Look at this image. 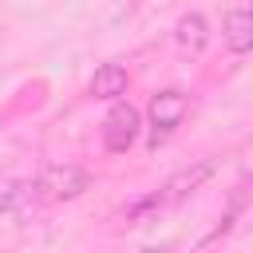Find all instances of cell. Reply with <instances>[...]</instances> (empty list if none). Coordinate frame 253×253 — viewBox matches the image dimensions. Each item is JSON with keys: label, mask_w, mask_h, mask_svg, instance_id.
I'll list each match as a JSON object with an SVG mask.
<instances>
[{"label": "cell", "mask_w": 253, "mask_h": 253, "mask_svg": "<svg viewBox=\"0 0 253 253\" xmlns=\"http://www.w3.org/2000/svg\"><path fill=\"white\" fill-rule=\"evenodd\" d=\"M138 130H142V115L130 103H115L103 119V146L111 154H126L138 142Z\"/></svg>", "instance_id": "3957f363"}, {"label": "cell", "mask_w": 253, "mask_h": 253, "mask_svg": "<svg viewBox=\"0 0 253 253\" xmlns=\"http://www.w3.org/2000/svg\"><path fill=\"white\" fill-rule=\"evenodd\" d=\"M138 253H174V245H146V249H138Z\"/></svg>", "instance_id": "9c48e42d"}, {"label": "cell", "mask_w": 253, "mask_h": 253, "mask_svg": "<svg viewBox=\"0 0 253 253\" xmlns=\"http://www.w3.org/2000/svg\"><path fill=\"white\" fill-rule=\"evenodd\" d=\"M182 115H186V95H182V91H162V95H154V99H150V123H154L150 146L166 142L170 130L182 123Z\"/></svg>", "instance_id": "277c9868"}, {"label": "cell", "mask_w": 253, "mask_h": 253, "mask_svg": "<svg viewBox=\"0 0 253 253\" xmlns=\"http://www.w3.org/2000/svg\"><path fill=\"white\" fill-rule=\"evenodd\" d=\"M206 40H210V28H206V16H198V12H190V16H182V20L174 24V43H178V51H182V55H202V47H206Z\"/></svg>", "instance_id": "8992f818"}, {"label": "cell", "mask_w": 253, "mask_h": 253, "mask_svg": "<svg viewBox=\"0 0 253 253\" xmlns=\"http://www.w3.org/2000/svg\"><path fill=\"white\" fill-rule=\"evenodd\" d=\"M221 40H225V47L233 55H245L253 47V16H249L245 4L225 8V16H221Z\"/></svg>", "instance_id": "5b68a950"}, {"label": "cell", "mask_w": 253, "mask_h": 253, "mask_svg": "<svg viewBox=\"0 0 253 253\" xmlns=\"http://www.w3.org/2000/svg\"><path fill=\"white\" fill-rule=\"evenodd\" d=\"M91 186V174L75 162H59V166H47L36 182H32V194L40 202H71L79 198L83 190Z\"/></svg>", "instance_id": "6da1fadb"}, {"label": "cell", "mask_w": 253, "mask_h": 253, "mask_svg": "<svg viewBox=\"0 0 253 253\" xmlns=\"http://www.w3.org/2000/svg\"><path fill=\"white\" fill-rule=\"evenodd\" d=\"M32 198H36L32 194V182H24V186L20 182H4L0 186V213H12L20 202H32Z\"/></svg>", "instance_id": "ba28073f"}, {"label": "cell", "mask_w": 253, "mask_h": 253, "mask_svg": "<svg viewBox=\"0 0 253 253\" xmlns=\"http://www.w3.org/2000/svg\"><path fill=\"white\" fill-rule=\"evenodd\" d=\"M213 170H217V158H202V162H194V166H182L178 174H170V178L162 182V190H158L142 210H166V206L186 202L206 178H213Z\"/></svg>", "instance_id": "7a4b0ae2"}, {"label": "cell", "mask_w": 253, "mask_h": 253, "mask_svg": "<svg viewBox=\"0 0 253 253\" xmlns=\"http://www.w3.org/2000/svg\"><path fill=\"white\" fill-rule=\"evenodd\" d=\"M91 99H119L123 91H126V67H119V63H103L99 71H95V79H91Z\"/></svg>", "instance_id": "52a82bcc"}]
</instances>
